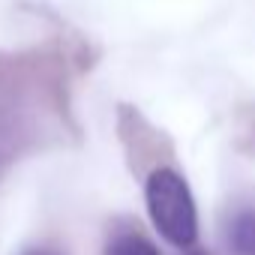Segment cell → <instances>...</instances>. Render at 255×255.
Returning <instances> with one entry per match:
<instances>
[{"label":"cell","instance_id":"cell-1","mask_svg":"<svg viewBox=\"0 0 255 255\" xmlns=\"http://www.w3.org/2000/svg\"><path fill=\"white\" fill-rule=\"evenodd\" d=\"M144 195L150 219L159 228V234L174 246H192L198 234V216L186 180L171 168H156L147 177Z\"/></svg>","mask_w":255,"mask_h":255},{"label":"cell","instance_id":"cell-2","mask_svg":"<svg viewBox=\"0 0 255 255\" xmlns=\"http://www.w3.org/2000/svg\"><path fill=\"white\" fill-rule=\"evenodd\" d=\"M228 246L234 255H255V210H240L231 216Z\"/></svg>","mask_w":255,"mask_h":255},{"label":"cell","instance_id":"cell-3","mask_svg":"<svg viewBox=\"0 0 255 255\" xmlns=\"http://www.w3.org/2000/svg\"><path fill=\"white\" fill-rule=\"evenodd\" d=\"M105 255H159L153 249L150 240H144L141 234H117L111 243H108V252Z\"/></svg>","mask_w":255,"mask_h":255},{"label":"cell","instance_id":"cell-4","mask_svg":"<svg viewBox=\"0 0 255 255\" xmlns=\"http://www.w3.org/2000/svg\"><path fill=\"white\" fill-rule=\"evenodd\" d=\"M24 255H54V252H45V249H33V252H24Z\"/></svg>","mask_w":255,"mask_h":255}]
</instances>
